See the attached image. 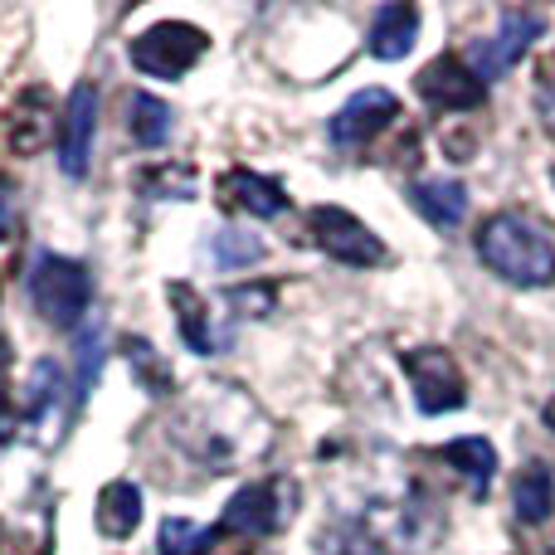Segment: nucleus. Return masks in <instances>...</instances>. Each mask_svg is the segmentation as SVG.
Wrapping results in <instances>:
<instances>
[{"label": "nucleus", "mask_w": 555, "mask_h": 555, "mask_svg": "<svg viewBox=\"0 0 555 555\" xmlns=\"http://www.w3.org/2000/svg\"><path fill=\"white\" fill-rule=\"evenodd\" d=\"M478 259L512 287H546L555 283V244L537 220L517 210L492 215L478 230Z\"/></svg>", "instance_id": "nucleus-1"}, {"label": "nucleus", "mask_w": 555, "mask_h": 555, "mask_svg": "<svg viewBox=\"0 0 555 555\" xmlns=\"http://www.w3.org/2000/svg\"><path fill=\"white\" fill-rule=\"evenodd\" d=\"M29 302L49 326H78L93 302V278L78 259L64 254H39L29 269Z\"/></svg>", "instance_id": "nucleus-2"}, {"label": "nucleus", "mask_w": 555, "mask_h": 555, "mask_svg": "<svg viewBox=\"0 0 555 555\" xmlns=\"http://www.w3.org/2000/svg\"><path fill=\"white\" fill-rule=\"evenodd\" d=\"M210 39H205L201 25H185V20H162V25L142 29L132 39V64L142 68L146 78H166L176 83L181 74H191L195 64L205 59Z\"/></svg>", "instance_id": "nucleus-3"}, {"label": "nucleus", "mask_w": 555, "mask_h": 555, "mask_svg": "<svg viewBox=\"0 0 555 555\" xmlns=\"http://www.w3.org/2000/svg\"><path fill=\"white\" fill-rule=\"evenodd\" d=\"M307 234H312V244L326 259L346 263V269H375V263H385V244L351 210H341V205H317L307 215Z\"/></svg>", "instance_id": "nucleus-4"}, {"label": "nucleus", "mask_w": 555, "mask_h": 555, "mask_svg": "<svg viewBox=\"0 0 555 555\" xmlns=\"http://www.w3.org/2000/svg\"><path fill=\"white\" fill-rule=\"evenodd\" d=\"M287 507H293V488H287L283 478L273 482H249V488H240L230 498V507H224L220 527H215V537H269L287 521Z\"/></svg>", "instance_id": "nucleus-5"}, {"label": "nucleus", "mask_w": 555, "mask_h": 555, "mask_svg": "<svg viewBox=\"0 0 555 555\" xmlns=\"http://www.w3.org/2000/svg\"><path fill=\"white\" fill-rule=\"evenodd\" d=\"M404 371H410L414 385V404L424 414H449L468 404V390H463V371L453 365L449 351L439 346H420V351H404Z\"/></svg>", "instance_id": "nucleus-6"}, {"label": "nucleus", "mask_w": 555, "mask_h": 555, "mask_svg": "<svg viewBox=\"0 0 555 555\" xmlns=\"http://www.w3.org/2000/svg\"><path fill=\"white\" fill-rule=\"evenodd\" d=\"M541 29H546V20H541V15H531V10H507L498 35L482 39V44H473V54H468L473 59V74H478L482 83H488V78H502L531 44H537Z\"/></svg>", "instance_id": "nucleus-7"}, {"label": "nucleus", "mask_w": 555, "mask_h": 555, "mask_svg": "<svg viewBox=\"0 0 555 555\" xmlns=\"http://www.w3.org/2000/svg\"><path fill=\"white\" fill-rule=\"evenodd\" d=\"M395 117H400V98H395L390 88H361V93H351L336 107L326 132H332L336 146H361V142H371V137H380Z\"/></svg>", "instance_id": "nucleus-8"}, {"label": "nucleus", "mask_w": 555, "mask_h": 555, "mask_svg": "<svg viewBox=\"0 0 555 555\" xmlns=\"http://www.w3.org/2000/svg\"><path fill=\"white\" fill-rule=\"evenodd\" d=\"M420 98L429 107H439V113H473V107H482V98H488V83H482L463 59L443 54L420 74Z\"/></svg>", "instance_id": "nucleus-9"}, {"label": "nucleus", "mask_w": 555, "mask_h": 555, "mask_svg": "<svg viewBox=\"0 0 555 555\" xmlns=\"http://www.w3.org/2000/svg\"><path fill=\"white\" fill-rule=\"evenodd\" d=\"M93 132H98V88L93 83H74L68 107H64V137H59V166H64V176H74V181H83L88 176Z\"/></svg>", "instance_id": "nucleus-10"}, {"label": "nucleus", "mask_w": 555, "mask_h": 555, "mask_svg": "<svg viewBox=\"0 0 555 555\" xmlns=\"http://www.w3.org/2000/svg\"><path fill=\"white\" fill-rule=\"evenodd\" d=\"M220 201L234 205V210L254 215V220H273V215L287 210V195L283 185L269 181V176H254V171H224L220 176Z\"/></svg>", "instance_id": "nucleus-11"}, {"label": "nucleus", "mask_w": 555, "mask_h": 555, "mask_svg": "<svg viewBox=\"0 0 555 555\" xmlns=\"http://www.w3.org/2000/svg\"><path fill=\"white\" fill-rule=\"evenodd\" d=\"M414 39H420V10L404 5V0H390V5L375 10L371 20V54L385 59V64H395V59H404L414 49Z\"/></svg>", "instance_id": "nucleus-12"}, {"label": "nucleus", "mask_w": 555, "mask_h": 555, "mask_svg": "<svg viewBox=\"0 0 555 555\" xmlns=\"http://www.w3.org/2000/svg\"><path fill=\"white\" fill-rule=\"evenodd\" d=\"M410 205L434 224V230H459L468 220V191L449 176H429V181L410 185Z\"/></svg>", "instance_id": "nucleus-13"}, {"label": "nucleus", "mask_w": 555, "mask_h": 555, "mask_svg": "<svg viewBox=\"0 0 555 555\" xmlns=\"http://www.w3.org/2000/svg\"><path fill=\"white\" fill-rule=\"evenodd\" d=\"M166 297H171V307H176V332H181V341L191 346L195 356L220 351V336H215V326H210V307H205V297L195 293L191 283H171Z\"/></svg>", "instance_id": "nucleus-14"}, {"label": "nucleus", "mask_w": 555, "mask_h": 555, "mask_svg": "<svg viewBox=\"0 0 555 555\" xmlns=\"http://www.w3.org/2000/svg\"><path fill=\"white\" fill-rule=\"evenodd\" d=\"M439 459L443 463H453V468L468 478V492L473 498H488V488H492V473H498V449H492L488 439H459V443H443L439 449Z\"/></svg>", "instance_id": "nucleus-15"}, {"label": "nucleus", "mask_w": 555, "mask_h": 555, "mask_svg": "<svg viewBox=\"0 0 555 555\" xmlns=\"http://www.w3.org/2000/svg\"><path fill=\"white\" fill-rule=\"evenodd\" d=\"M137 521H142V488H132V482H107L103 498H98V531L122 541L137 531Z\"/></svg>", "instance_id": "nucleus-16"}, {"label": "nucleus", "mask_w": 555, "mask_h": 555, "mask_svg": "<svg viewBox=\"0 0 555 555\" xmlns=\"http://www.w3.org/2000/svg\"><path fill=\"white\" fill-rule=\"evenodd\" d=\"M512 507H517V517H521V521H531V527H541V521L551 517V507H555L551 468H541V463H531V468L521 473L517 482H512Z\"/></svg>", "instance_id": "nucleus-17"}, {"label": "nucleus", "mask_w": 555, "mask_h": 555, "mask_svg": "<svg viewBox=\"0 0 555 555\" xmlns=\"http://www.w3.org/2000/svg\"><path fill=\"white\" fill-rule=\"evenodd\" d=\"M127 113H132V137H137L142 146H162L166 137H171V107H166L162 98H152V93H132Z\"/></svg>", "instance_id": "nucleus-18"}, {"label": "nucleus", "mask_w": 555, "mask_h": 555, "mask_svg": "<svg viewBox=\"0 0 555 555\" xmlns=\"http://www.w3.org/2000/svg\"><path fill=\"white\" fill-rule=\"evenodd\" d=\"M215 541L210 527H201V521H185V517H171L162 521V537H156V546L162 555H205Z\"/></svg>", "instance_id": "nucleus-19"}, {"label": "nucleus", "mask_w": 555, "mask_h": 555, "mask_svg": "<svg viewBox=\"0 0 555 555\" xmlns=\"http://www.w3.org/2000/svg\"><path fill=\"white\" fill-rule=\"evenodd\" d=\"M205 254H210L220 269H240V263H254L263 259V244L259 234H244V230H220L210 234V244H205Z\"/></svg>", "instance_id": "nucleus-20"}, {"label": "nucleus", "mask_w": 555, "mask_h": 555, "mask_svg": "<svg viewBox=\"0 0 555 555\" xmlns=\"http://www.w3.org/2000/svg\"><path fill=\"white\" fill-rule=\"evenodd\" d=\"M98 365H103V332L98 326H83V336H78V400H88V390H93L98 380Z\"/></svg>", "instance_id": "nucleus-21"}, {"label": "nucleus", "mask_w": 555, "mask_h": 555, "mask_svg": "<svg viewBox=\"0 0 555 555\" xmlns=\"http://www.w3.org/2000/svg\"><path fill=\"white\" fill-rule=\"evenodd\" d=\"M127 361H132L137 375H146V380H152V395H166V390H171V371L156 361V351H152L146 341H127Z\"/></svg>", "instance_id": "nucleus-22"}, {"label": "nucleus", "mask_w": 555, "mask_h": 555, "mask_svg": "<svg viewBox=\"0 0 555 555\" xmlns=\"http://www.w3.org/2000/svg\"><path fill=\"white\" fill-rule=\"evenodd\" d=\"M537 113H541V127L555 137V68L537 83Z\"/></svg>", "instance_id": "nucleus-23"}, {"label": "nucleus", "mask_w": 555, "mask_h": 555, "mask_svg": "<svg viewBox=\"0 0 555 555\" xmlns=\"http://www.w3.org/2000/svg\"><path fill=\"white\" fill-rule=\"evenodd\" d=\"M10 230H15V185L0 176V240H10Z\"/></svg>", "instance_id": "nucleus-24"}, {"label": "nucleus", "mask_w": 555, "mask_h": 555, "mask_svg": "<svg viewBox=\"0 0 555 555\" xmlns=\"http://www.w3.org/2000/svg\"><path fill=\"white\" fill-rule=\"evenodd\" d=\"M10 361V341H5V336H0V365H5Z\"/></svg>", "instance_id": "nucleus-25"}, {"label": "nucleus", "mask_w": 555, "mask_h": 555, "mask_svg": "<svg viewBox=\"0 0 555 555\" xmlns=\"http://www.w3.org/2000/svg\"><path fill=\"white\" fill-rule=\"evenodd\" d=\"M341 555H375V551H365V546H346Z\"/></svg>", "instance_id": "nucleus-26"}, {"label": "nucleus", "mask_w": 555, "mask_h": 555, "mask_svg": "<svg viewBox=\"0 0 555 555\" xmlns=\"http://www.w3.org/2000/svg\"><path fill=\"white\" fill-rule=\"evenodd\" d=\"M546 424H551V429H555V400L546 404Z\"/></svg>", "instance_id": "nucleus-27"}, {"label": "nucleus", "mask_w": 555, "mask_h": 555, "mask_svg": "<svg viewBox=\"0 0 555 555\" xmlns=\"http://www.w3.org/2000/svg\"><path fill=\"white\" fill-rule=\"evenodd\" d=\"M551 181H555V171H551Z\"/></svg>", "instance_id": "nucleus-28"}]
</instances>
